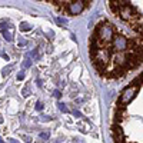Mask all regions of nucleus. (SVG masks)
<instances>
[{"label": "nucleus", "instance_id": "nucleus-1", "mask_svg": "<svg viewBox=\"0 0 143 143\" xmlns=\"http://www.w3.org/2000/svg\"><path fill=\"white\" fill-rule=\"evenodd\" d=\"M137 14H139V13L136 12V9H134V7L132 6L129 2H126V3H124L123 6L120 7V10H119V16H120L123 20H126V22H130V20H133Z\"/></svg>", "mask_w": 143, "mask_h": 143}, {"label": "nucleus", "instance_id": "nucleus-2", "mask_svg": "<svg viewBox=\"0 0 143 143\" xmlns=\"http://www.w3.org/2000/svg\"><path fill=\"white\" fill-rule=\"evenodd\" d=\"M136 93H137V86H136V84H130V86H128V87L123 90V93L120 94L119 105H120V106L128 105V103L130 102V100L133 99L134 96H136Z\"/></svg>", "mask_w": 143, "mask_h": 143}, {"label": "nucleus", "instance_id": "nucleus-3", "mask_svg": "<svg viewBox=\"0 0 143 143\" xmlns=\"http://www.w3.org/2000/svg\"><path fill=\"white\" fill-rule=\"evenodd\" d=\"M112 44H113L112 50H116L117 53H124V50L128 49V39L123 37V36H115Z\"/></svg>", "mask_w": 143, "mask_h": 143}, {"label": "nucleus", "instance_id": "nucleus-4", "mask_svg": "<svg viewBox=\"0 0 143 143\" xmlns=\"http://www.w3.org/2000/svg\"><path fill=\"white\" fill-rule=\"evenodd\" d=\"M130 27L133 29L134 31H137V33L143 34V16L137 14L136 17H134L133 20H130Z\"/></svg>", "mask_w": 143, "mask_h": 143}, {"label": "nucleus", "instance_id": "nucleus-5", "mask_svg": "<svg viewBox=\"0 0 143 143\" xmlns=\"http://www.w3.org/2000/svg\"><path fill=\"white\" fill-rule=\"evenodd\" d=\"M112 134L116 143H124V134H123V130L120 129V126H113Z\"/></svg>", "mask_w": 143, "mask_h": 143}, {"label": "nucleus", "instance_id": "nucleus-6", "mask_svg": "<svg viewBox=\"0 0 143 143\" xmlns=\"http://www.w3.org/2000/svg\"><path fill=\"white\" fill-rule=\"evenodd\" d=\"M84 9V4L83 2H73V3H69V12L72 14H79L82 13Z\"/></svg>", "mask_w": 143, "mask_h": 143}, {"label": "nucleus", "instance_id": "nucleus-7", "mask_svg": "<svg viewBox=\"0 0 143 143\" xmlns=\"http://www.w3.org/2000/svg\"><path fill=\"white\" fill-rule=\"evenodd\" d=\"M107 4H109V9L112 10L115 14H119V10H120V7L117 6V3H116V2H109Z\"/></svg>", "mask_w": 143, "mask_h": 143}, {"label": "nucleus", "instance_id": "nucleus-8", "mask_svg": "<svg viewBox=\"0 0 143 143\" xmlns=\"http://www.w3.org/2000/svg\"><path fill=\"white\" fill-rule=\"evenodd\" d=\"M13 69H14V66H13V65L6 66V67H4L3 70H2V75H3V76H7V75L10 73V70H13Z\"/></svg>", "mask_w": 143, "mask_h": 143}, {"label": "nucleus", "instance_id": "nucleus-9", "mask_svg": "<svg viewBox=\"0 0 143 143\" xmlns=\"http://www.w3.org/2000/svg\"><path fill=\"white\" fill-rule=\"evenodd\" d=\"M20 30L22 31H29V30H31V26L29 25V23H22V25H20Z\"/></svg>", "mask_w": 143, "mask_h": 143}, {"label": "nucleus", "instance_id": "nucleus-10", "mask_svg": "<svg viewBox=\"0 0 143 143\" xmlns=\"http://www.w3.org/2000/svg\"><path fill=\"white\" fill-rule=\"evenodd\" d=\"M3 37L6 39L7 42H12L13 40V36H12V33H10L9 30H6V31H3Z\"/></svg>", "mask_w": 143, "mask_h": 143}, {"label": "nucleus", "instance_id": "nucleus-11", "mask_svg": "<svg viewBox=\"0 0 143 143\" xmlns=\"http://www.w3.org/2000/svg\"><path fill=\"white\" fill-rule=\"evenodd\" d=\"M57 106H59V110H60V112H63V113H67V112H69L65 103H59V105H57Z\"/></svg>", "mask_w": 143, "mask_h": 143}, {"label": "nucleus", "instance_id": "nucleus-12", "mask_svg": "<svg viewBox=\"0 0 143 143\" xmlns=\"http://www.w3.org/2000/svg\"><path fill=\"white\" fill-rule=\"evenodd\" d=\"M6 30H7V22H0V31L3 33Z\"/></svg>", "mask_w": 143, "mask_h": 143}, {"label": "nucleus", "instance_id": "nucleus-13", "mask_svg": "<svg viewBox=\"0 0 143 143\" xmlns=\"http://www.w3.org/2000/svg\"><path fill=\"white\" fill-rule=\"evenodd\" d=\"M31 66V60L30 59H26L25 62H23V67H26V69H29Z\"/></svg>", "mask_w": 143, "mask_h": 143}, {"label": "nucleus", "instance_id": "nucleus-14", "mask_svg": "<svg viewBox=\"0 0 143 143\" xmlns=\"http://www.w3.org/2000/svg\"><path fill=\"white\" fill-rule=\"evenodd\" d=\"M34 107H36V110H37V112H42V110H43V103H42V102H37Z\"/></svg>", "mask_w": 143, "mask_h": 143}, {"label": "nucleus", "instance_id": "nucleus-15", "mask_svg": "<svg viewBox=\"0 0 143 143\" xmlns=\"http://www.w3.org/2000/svg\"><path fill=\"white\" fill-rule=\"evenodd\" d=\"M57 23H59V25H67V20L65 19V17H57Z\"/></svg>", "mask_w": 143, "mask_h": 143}, {"label": "nucleus", "instance_id": "nucleus-16", "mask_svg": "<svg viewBox=\"0 0 143 143\" xmlns=\"http://www.w3.org/2000/svg\"><path fill=\"white\" fill-rule=\"evenodd\" d=\"M23 96H30V89H29V87H25V89H23Z\"/></svg>", "mask_w": 143, "mask_h": 143}, {"label": "nucleus", "instance_id": "nucleus-17", "mask_svg": "<svg viewBox=\"0 0 143 143\" xmlns=\"http://www.w3.org/2000/svg\"><path fill=\"white\" fill-rule=\"evenodd\" d=\"M72 115L76 116V117H82V113L79 112V110H73V112H72Z\"/></svg>", "mask_w": 143, "mask_h": 143}, {"label": "nucleus", "instance_id": "nucleus-18", "mask_svg": "<svg viewBox=\"0 0 143 143\" xmlns=\"http://www.w3.org/2000/svg\"><path fill=\"white\" fill-rule=\"evenodd\" d=\"M53 94H54V97H57V99H60V97H62V93H60L59 90H54V93H53Z\"/></svg>", "mask_w": 143, "mask_h": 143}, {"label": "nucleus", "instance_id": "nucleus-19", "mask_svg": "<svg viewBox=\"0 0 143 143\" xmlns=\"http://www.w3.org/2000/svg\"><path fill=\"white\" fill-rule=\"evenodd\" d=\"M17 79H19V80H23V79H25V73H23V72H20L19 75H17Z\"/></svg>", "mask_w": 143, "mask_h": 143}, {"label": "nucleus", "instance_id": "nucleus-20", "mask_svg": "<svg viewBox=\"0 0 143 143\" xmlns=\"http://www.w3.org/2000/svg\"><path fill=\"white\" fill-rule=\"evenodd\" d=\"M40 137H42V139H49V133H40Z\"/></svg>", "mask_w": 143, "mask_h": 143}, {"label": "nucleus", "instance_id": "nucleus-21", "mask_svg": "<svg viewBox=\"0 0 143 143\" xmlns=\"http://www.w3.org/2000/svg\"><path fill=\"white\" fill-rule=\"evenodd\" d=\"M0 56H3V59H6V60H9V56H7L6 53H3V52H0Z\"/></svg>", "mask_w": 143, "mask_h": 143}, {"label": "nucleus", "instance_id": "nucleus-22", "mask_svg": "<svg viewBox=\"0 0 143 143\" xmlns=\"http://www.w3.org/2000/svg\"><path fill=\"white\" fill-rule=\"evenodd\" d=\"M26 44V40H23V39H20L19 40V46H25Z\"/></svg>", "mask_w": 143, "mask_h": 143}, {"label": "nucleus", "instance_id": "nucleus-23", "mask_svg": "<svg viewBox=\"0 0 143 143\" xmlns=\"http://www.w3.org/2000/svg\"><path fill=\"white\" fill-rule=\"evenodd\" d=\"M25 140H26V143H30L31 142V137L30 136H25Z\"/></svg>", "mask_w": 143, "mask_h": 143}, {"label": "nucleus", "instance_id": "nucleus-24", "mask_svg": "<svg viewBox=\"0 0 143 143\" xmlns=\"http://www.w3.org/2000/svg\"><path fill=\"white\" fill-rule=\"evenodd\" d=\"M10 142H12V143H20V142H17L16 139H10Z\"/></svg>", "mask_w": 143, "mask_h": 143}, {"label": "nucleus", "instance_id": "nucleus-25", "mask_svg": "<svg viewBox=\"0 0 143 143\" xmlns=\"http://www.w3.org/2000/svg\"><path fill=\"white\" fill-rule=\"evenodd\" d=\"M139 80H140V82H143V73H142V76L139 77Z\"/></svg>", "mask_w": 143, "mask_h": 143}, {"label": "nucleus", "instance_id": "nucleus-26", "mask_svg": "<svg viewBox=\"0 0 143 143\" xmlns=\"http://www.w3.org/2000/svg\"><path fill=\"white\" fill-rule=\"evenodd\" d=\"M3 123V117H2V116H0V124Z\"/></svg>", "mask_w": 143, "mask_h": 143}, {"label": "nucleus", "instance_id": "nucleus-27", "mask_svg": "<svg viewBox=\"0 0 143 143\" xmlns=\"http://www.w3.org/2000/svg\"><path fill=\"white\" fill-rule=\"evenodd\" d=\"M0 143H4V140H3V139H2V137H0Z\"/></svg>", "mask_w": 143, "mask_h": 143}]
</instances>
